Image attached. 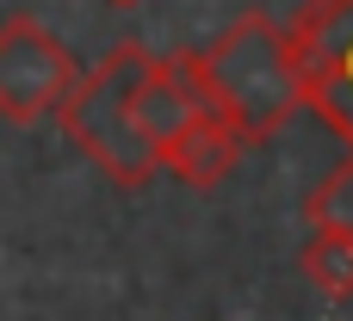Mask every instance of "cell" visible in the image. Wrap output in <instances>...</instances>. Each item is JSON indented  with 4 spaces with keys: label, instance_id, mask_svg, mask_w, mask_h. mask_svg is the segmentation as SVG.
I'll list each match as a JSON object with an SVG mask.
<instances>
[{
    "label": "cell",
    "instance_id": "cell-1",
    "mask_svg": "<svg viewBox=\"0 0 353 321\" xmlns=\"http://www.w3.org/2000/svg\"><path fill=\"white\" fill-rule=\"evenodd\" d=\"M192 74H199L205 99L242 130V142L279 136L304 105V80H298L285 25H273L267 12H242L223 37H211V49H192Z\"/></svg>",
    "mask_w": 353,
    "mask_h": 321
},
{
    "label": "cell",
    "instance_id": "cell-7",
    "mask_svg": "<svg viewBox=\"0 0 353 321\" xmlns=\"http://www.w3.org/2000/svg\"><path fill=\"white\" fill-rule=\"evenodd\" d=\"M304 105H316V118L347 142V155H353V43L304 87Z\"/></svg>",
    "mask_w": 353,
    "mask_h": 321
},
{
    "label": "cell",
    "instance_id": "cell-4",
    "mask_svg": "<svg viewBox=\"0 0 353 321\" xmlns=\"http://www.w3.org/2000/svg\"><path fill=\"white\" fill-rule=\"evenodd\" d=\"M242 130L217 111V105H199L155 155H161V167L180 179V186H192V192H217L230 173H236V161H242Z\"/></svg>",
    "mask_w": 353,
    "mask_h": 321
},
{
    "label": "cell",
    "instance_id": "cell-9",
    "mask_svg": "<svg viewBox=\"0 0 353 321\" xmlns=\"http://www.w3.org/2000/svg\"><path fill=\"white\" fill-rule=\"evenodd\" d=\"M99 6H112V12H130V6H143V0H99Z\"/></svg>",
    "mask_w": 353,
    "mask_h": 321
},
{
    "label": "cell",
    "instance_id": "cell-5",
    "mask_svg": "<svg viewBox=\"0 0 353 321\" xmlns=\"http://www.w3.org/2000/svg\"><path fill=\"white\" fill-rule=\"evenodd\" d=\"M130 105H137V124L149 130V142L161 148L199 105H211L205 99V87H199V74H192V49H180V56H149L143 49V68H137V87H130Z\"/></svg>",
    "mask_w": 353,
    "mask_h": 321
},
{
    "label": "cell",
    "instance_id": "cell-6",
    "mask_svg": "<svg viewBox=\"0 0 353 321\" xmlns=\"http://www.w3.org/2000/svg\"><path fill=\"white\" fill-rule=\"evenodd\" d=\"M298 272L323 297H353V235H341V229H310L304 247H298Z\"/></svg>",
    "mask_w": 353,
    "mask_h": 321
},
{
    "label": "cell",
    "instance_id": "cell-3",
    "mask_svg": "<svg viewBox=\"0 0 353 321\" xmlns=\"http://www.w3.org/2000/svg\"><path fill=\"white\" fill-rule=\"evenodd\" d=\"M74 74H81L74 56L62 49V37L43 19H31V12L0 19V118H12V124L50 118L68 99Z\"/></svg>",
    "mask_w": 353,
    "mask_h": 321
},
{
    "label": "cell",
    "instance_id": "cell-8",
    "mask_svg": "<svg viewBox=\"0 0 353 321\" xmlns=\"http://www.w3.org/2000/svg\"><path fill=\"white\" fill-rule=\"evenodd\" d=\"M304 223H310V229H341V235H353V155L323 179V186H310Z\"/></svg>",
    "mask_w": 353,
    "mask_h": 321
},
{
    "label": "cell",
    "instance_id": "cell-2",
    "mask_svg": "<svg viewBox=\"0 0 353 321\" xmlns=\"http://www.w3.org/2000/svg\"><path fill=\"white\" fill-rule=\"evenodd\" d=\"M137 68H143V43H118L112 56H99L87 74H74L68 99L56 105L62 130L74 136V148L124 192H143L155 173H161V155L149 142V130L137 124V105H130V87H137Z\"/></svg>",
    "mask_w": 353,
    "mask_h": 321
}]
</instances>
